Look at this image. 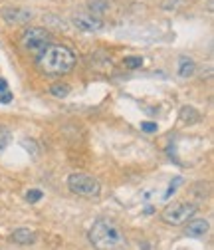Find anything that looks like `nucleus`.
I'll return each instance as SVG.
<instances>
[{
	"mask_svg": "<svg viewBox=\"0 0 214 250\" xmlns=\"http://www.w3.org/2000/svg\"><path fill=\"white\" fill-rule=\"evenodd\" d=\"M38 70L48 78L68 74L76 66V52L64 44H50L36 60Z\"/></svg>",
	"mask_w": 214,
	"mask_h": 250,
	"instance_id": "nucleus-1",
	"label": "nucleus"
},
{
	"mask_svg": "<svg viewBox=\"0 0 214 250\" xmlns=\"http://www.w3.org/2000/svg\"><path fill=\"white\" fill-rule=\"evenodd\" d=\"M87 238L96 250H127V238L111 218H97L91 225Z\"/></svg>",
	"mask_w": 214,
	"mask_h": 250,
	"instance_id": "nucleus-2",
	"label": "nucleus"
},
{
	"mask_svg": "<svg viewBox=\"0 0 214 250\" xmlns=\"http://www.w3.org/2000/svg\"><path fill=\"white\" fill-rule=\"evenodd\" d=\"M50 46V32L42 26H30L20 36V48L32 56H40Z\"/></svg>",
	"mask_w": 214,
	"mask_h": 250,
	"instance_id": "nucleus-3",
	"label": "nucleus"
},
{
	"mask_svg": "<svg viewBox=\"0 0 214 250\" xmlns=\"http://www.w3.org/2000/svg\"><path fill=\"white\" fill-rule=\"evenodd\" d=\"M196 210H198V207L195 203L178 201V203H173V205L165 207L163 212H161V218H163V223H167L171 227H180V225H187L196 214Z\"/></svg>",
	"mask_w": 214,
	"mask_h": 250,
	"instance_id": "nucleus-4",
	"label": "nucleus"
},
{
	"mask_svg": "<svg viewBox=\"0 0 214 250\" xmlns=\"http://www.w3.org/2000/svg\"><path fill=\"white\" fill-rule=\"evenodd\" d=\"M68 189L79 197L94 199L101 193V185L96 177H91L87 173H72L68 177Z\"/></svg>",
	"mask_w": 214,
	"mask_h": 250,
	"instance_id": "nucleus-5",
	"label": "nucleus"
},
{
	"mask_svg": "<svg viewBox=\"0 0 214 250\" xmlns=\"http://www.w3.org/2000/svg\"><path fill=\"white\" fill-rule=\"evenodd\" d=\"M72 24L81 30V32H87V34H94V32H101L103 30V20L97 16V14H91V12H76L72 16Z\"/></svg>",
	"mask_w": 214,
	"mask_h": 250,
	"instance_id": "nucleus-6",
	"label": "nucleus"
},
{
	"mask_svg": "<svg viewBox=\"0 0 214 250\" xmlns=\"http://www.w3.org/2000/svg\"><path fill=\"white\" fill-rule=\"evenodd\" d=\"M0 18L10 26H24L34 18V12L30 8H20V6H4L0 8Z\"/></svg>",
	"mask_w": 214,
	"mask_h": 250,
	"instance_id": "nucleus-7",
	"label": "nucleus"
},
{
	"mask_svg": "<svg viewBox=\"0 0 214 250\" xmlns=\"http://www.w3.org/2000/svg\"><path fill=\"white\" fill-rule=\"evenodd\" d=\"M206 232H208V221H206V218H191V221L187 223V229H185L187 236L202 238Z\"/></svg>",
	"mask_w": 214,
	"mask_h": 250,
	"instance_id": "nucleus-8",
	"label": "nucleus"
},
{
	"mask_svg": "<svg viewBox=\"0 0 214 250\" xmlns=\"http://www.w3.org/2000/svg\"><path fill=\"white\" fill-rule=\"evenodd\" d=\"M12 242L20 244V246H30V244H34L38 234L32 230V229H14L12 234H10Z\"/></svg>",
	"mask_w": 214,
	"mask_h": 250,
	"instance_id": "nucleus-9",
	"label": "nucleus"
},
{
	"mask_svg": "<svg viewBox=\"0 0 214 250\" xmlns=\"http://www.w3.org/2000/svg\"><path fill=\"white\" fill-rule=\"evenodd\" d=\"M176 72H178V76L180 78H191V76H195V72H196V64H195V60L191 58V56H180L178 60H176Z\"/></svg>",
	"mask_w": 214,
	"mask_h": 250,
	"instance_id": "nucleus-10",
	"label": "nucleus"
},
{
	"mask_svg": "<svg viewBox=\"0 0 214 250\" xmlns=\"http://www.w3.org/2000/svg\"><path fill=\"white\" fill-rule=\"evenodd\" d=\"M180 121L182 123H189V125H195L200 121V113L193 107V105H185L180 109Z\"/></svg>",
	"mask_w": 214,
	"mask_h": 250,
	"instance_id": "nucleus-11",
	"label": "nucleus"
},
{
	"mask_svg": "<svg viewBox=\"0 0 214 250\" xmlns=\"http://www.w3.org/2000/svg\"><path fill=\"white\" fill-rule=\"evenodd\" d=\"M70 85L68 83H54L52 87H50V93L54 98H59V100H64V98H68L70 96Z\"/></svg>",
	"mask_w": 214,
	"mask_h": 250,
	"instance_id": "nucleus-12",
	"label": "nucleus"
},
{
	"mask_svg": "<svg viewBox=\"0 0 214 250\" xmlns=\"http://www.w3.org/2000/svg\"><path fill=\"white\" fill-rule=\"evenodd\" d=\"M123 66H125L127 70H137V68L143 66V58H141V56H129V58L123 60Z\"/></svg>",
	"mask_w": 214,
	"mask_h": 250,
	"instance_id": "nucleus-13",
	"label": "nucleus"
},
{
	"mask_svg": "<svg viewBox=\"0 0 214 250\" xmlns=\"http://www.w3.org/2000/svg\"><path fill=\"white\" fill-rule=\"evenodd\" d=\"M10 139H12V133L6 127H0V153L10 145Z\"/></svg>",
	"mask_w": 214,
	"mask_h": 250,
	"instance_id": "nucleus-14",
	"label": "nucleus"
},
{
	"mask_svg": "<svg viewBox=\"0 0 214 250\" xmlns=\"http://www.w3.org/2000/svg\"><path fill=\"white\" fill-rule=\"evenodd\" d=\"M42 197H44V193L38 191V189H30V191L26 193V201H28V203H38V201H42Z\"/></svg>",
	"mask_w": 214,
	"mask_h": 250,
	"instance_id": "nucleus-15",
	"label": "nucleus"
},
{
	"mask_svg": "<svg viewBox=\"0 0 214 250\" xmlns=\"http://www.w3.org/2000/svg\"><path fill=\"white\" fill-rule=\"evenodd\" d=\"M141 129H143L145 133H155V131H157V123L145 121V123H141Z\"/></svg>",
	"mask_w": 214,
	"mask_h": 250,
	"instance_id": "nucleus-16",
	"label": "nucleus"
},
{
	"mask_svg": "<svg viewBox=\"0 0 214 250\" xmlns=\"http://www.w3.org/2000/svg\"><path fill=\"white\" fill-rule=\"evenodd\" d=\"M10 100H12V93L10 91H6V93L0 96V102H2V104H10Z\"/></svg>",
	"mask_w": 214,
	"mask_h": 250,
	"instance_id": "nucleus-17",
	"label": "nucleus"
},
{
	"mask_svg": "<svg viewBox=\"0 0 214 250\" xmlns=\"http://www.w3.org/2000/svg\"><path fill=\"white\" fill-rule=\"evenodd\" d=\"M8 91V83L6 80H0V93H6Z\"/></svg>",
	"mask_w": 214,
	"mask_h": 250,
	"instance_id": "nucleus-18",
	"label": "nucleus"
}]
</instances>
